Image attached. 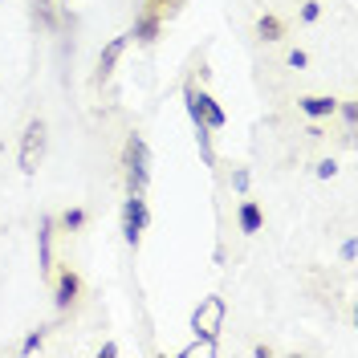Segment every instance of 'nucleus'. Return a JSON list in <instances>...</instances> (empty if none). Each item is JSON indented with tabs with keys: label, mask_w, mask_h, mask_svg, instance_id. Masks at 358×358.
<instances>
[{
	"label": "nucleus",
	"mask_w": 358,
	"mask_h": 358,
	"mask_svg": "<svg viewBox=\"0 0 358 358\" xmlns=\"http://www.w3.org/2000/svg\"><path fill=\"white\" fill-rule=\"evenodd\" d=\"M122 167H127V192H131V196H143V192H147V183H151V151H147V143H143L138 134L127 138Z\"/></svg>",
	"instance_id": "nucleus-1"
},
{
	"label": "nucleus",
	"mask_w": 358,
	"mask_h": 358,
	"mask_svg": "<svg viewBox=\"0 0 358 358\" xmlns=\"http://www.w3.org/2000/svg\"><path fill=\"white\" fill-rule=\"evenodd\" d=\"M224 313H228V306H224V297H203L200 310L192 313V330L203 338V342H216L224 330Z\"/></svg>",
	"instance_id": "nucleus-2"
},
{
	"label": "nucleus",
	"mask_w": 358,
	"mask_h": 358,
	"mask_svg": "<svg viewBox=\"0 0 358 358\" xmlns=\"http://www.w3.org/2000/svg\"><path fill=\"white\" fill-rule=\"evenodd\" d=\"M183 102H187V114H192V122L196 127H208V131H220L224 127V110L203 94V90H187L183 94Z\"/></svg>",
	"instance_id": "nucleus-3"
},
{
	"label": "nucleus",
	"mask_w": 358,
	"mask_h": 358,
	"mask_svg": "<svg viewBox=\"0 0 358 358\" xmlns=\"http://www.w3.org/2000/svg\"><path fill=\"white\" fill-rule=\"evenodd\" d=\"M45 159V122L37 118V122H29L24 127V138H21V171L24 176H33L37 167H41Z\"/></svg>",
	"instance_id": "nucleus-4"
},
{
	"label": "nucleus",
	"mask_w": 358,
	"mask_h": 358,
	"mask_svg": "<svg viewBox=\"0 0 358 358\" xmlns=\"http://www.w3.org/2000/svg\"><path fill=\"white\" fill-rule=\"evenodd\" d=\"M147 220H151V212H147V200L143 196H131V200L122 203V236H127V245H138Z\"/></svg>",
	"instance_id": "nucleus-5"
},
{
	"label": "nucleus",
	"mask_w": 358,
	"mask_h": 358,
	"mask_svg": "<svg viewBox=\"0 0 358 358\" xmlns=\"http://www.w3.org/2000/svg\"><path fill=\"white\" fill-rule=\"evenodd\" d=\"M159 17H163V13H159L155 4H147V8H143V17H138V21H134V41H143V45H151L159 37Z\"/></svg>",
	"instance_id": "nucleus-6"
},
{
	"label": "nucleus",
	"mask_w": 358,
	"mask_h": 358,
	"mask_svg": "<svg viewBox=\"0 0 358 358\" xmlns=\"http://www.w3.org/2000/svg\"><path fill=\"white\" fill-rule=\"evenodd\" d=\"M127 41H131V37H114V41L106 45V49H102V57H98V82H102V78H110V73H114V66H118V57H122V49H127Z\"/></svg>",
	"instance_id": "nucleus-7"
},
{
	"label": "nucleus",
	"mask_w": 358,
	"mask_h": 358,
	"mask_svg": "<svg viewBox=\"0 0 358 358\" xmlns=\"http://www.w3.org/2000/svg\"><path fill=\"white\" fill-rule=\"evenodd\" d=\"M78 289H82V281H78V273H62L57 277V310H69L73 301H78Z\"/></svg>",
	"instance_id": "nucleus-8"
},
{
	"label": "nucleus",
	"mask_w": 358,
	"mask_h": 358,
	"mask_svg": "<svg viewBox=\"0 0 358 358\" xmlns=\"http://www.w3.org/2000/svg\"><path fill=\"white\" fill-rule=\"evenodd\" d=\"M37 245H41V273L49 277L53 273V220L45 216L41 228H37Z\"/></svg>",
	"instance_id": "nucleus-9"
},
{
	"label": "nucleus",
	"mask_w": 358,
	"mask_h": 358,
	"mask_svg": "<svg viewBox=\"0 0 358 358\" xmlns=\"http://www.w3.org/2000/svg\"><path fill=\"white\" fill-rule=\"evenodd\" d=\"M301 110L310 114V118H326V114L338 110L334 98H322V94H313V98H301Z\"/></svg>",
	"instance_id": "nucleus-10"
},
{
	"label": "nucleus",
	"mask_w": 358,
	"mask_h": 358,
	"mask_svg": "<svg viewBox=\"0 0 358 358\" xmlns=\"http://www.w3.org/2000/svg\"><path fill=\"white\" fill-rule=\"evenodd\" d=\"M241 228H245V232H261V208L252 200L241 203Z\"/></svg>",
	"instance_id": "nucleus-11"
},
{
	"label": "nucleus",
	"mask_w": 358,
	"mask_h": 358,
	"mask_svg": "<svg viewBox=\"0 0 358 358\" xmlns=\"http://www.w3.org/2000/svg\"><path fill=\"white\" fill-rule=\"evenodd\" d=\"M281 33H285V24L277 21V17H261V21H257V37H261V41H277Z\"/></svg>",
	"instance_id": "nucleus-12"
},
{
	"label": "nucleus",
	"mask_w": 358,
	"mask_h": 358,
	"mask_svg": "<svg viewBox=\"0 0 358 358\" xmlns=\"http://www.w3.org/2000/svg\"><path fill=\"white\" fill-rule=\"evenodd\" d=\"M33 17L45 24V29H57V13H53V0H33Z\"/></svg>",
	"instance_id": "nucleus-13"
},
{
	"label": "nucleus",
	"mask_w": 358,
	"mask_h": 358,
	"mask_svg": "<svg viewBox=\"0 0 358 358\" xmlns=\"http://www.w3.org/2000/svg\"><path fill=\"white\" fill-rule=\"evenodd\" d=\"M196 143H200V155H203V163L212 167V163H216V155H212V134H208V127H196Z\"/></svg>",
	"instance_id": "nucleus-14"
},
{
	"label": "nucleus",
	"mask_w": 358,
	"mask_h": 358,
	"mask_svg": "<svg viewBox=\"0 0 358 358\" xmlns=\"http://www.w3.org/2000/svg\"><path fill=\"white\" fill-rule=\"evenodd\" d=\"M62 224H66V228H82V224H86V212H82V208H69L66 216H62Z\"/></svg>",
	"instance_id": "nucleus-15"
},
{
	"label": "nucleus",
	"mask_w": 358,
	"mask_h": 358,
	"mask_svg": "<svg viewBox=\"0 0 358 358\" xmlns=\"http://www.w3.org/2000/svg\"><path fill=\"white\" fill-rule=\"evenodd\" d=\"M41 342H45V334L37 330V334H29V338H24V346H21V350H24V355H37V350H41Z\"/></svg>",
	"instance_id": "nucleus-16"
},
{
	"label": "nucleus",
	"mask_w": 358,
	"mask_h": 358,
	"mask_svg": "<svg viewBox=\"0 0 358 358\" xmlns=\"http://www.w3.org/2000/svg\"><path fill=\"white\" fill-rule=\"evenodd\" d=\"M317 176H322V179H334V176H338V163H334V159H326V163H317Z\"/></svg>",
	"instance_id": "nucleus-17"
},
{
	"label": "nucleus",
	"mask_w": 358,
	"mask_h": 358,
	"mask_svg": "<svg viewBox=\"0 0 358 358\" xmlns=\"http://www.w3.org/2000/svg\"><path fill=\"white\" fill-rule=\"evenodd\" d=\"M317 17H322V8H317V4H306V8H301V21H317Z\"/></svg>",
	"instance_id": "nucleus-18"
},
{
	"label": "nucleus",
	"mask_w": 358,
	"mask_h": 358,
	"mask_svg": "<svg viewBox=\"0 0 358 358\" xmlns=\"http://www.w3.org/2000/svg\"><path fill=\"white\" fill-rule=\"evenodd\" d=\"M306 62H310V57H306L301 49H293V53H289V66H293V69H306Z\"/></svg>",
	"instance_id": "nucleus-19"
},
{
	"label": "nucleus",
	"mask_w": 358,
	"mask_h": 358,
	"mask_svg": "<svg viewBox=\"0 0 358 358\" xmlns=\"http://www.w3.org/2000/svg\"><path fill=\"white\" fill-rule=\"evenodd\" d=\"M232 183H236V192H245V187H248V171H236V176H232Z\"/></svg>",
	"instance_id": "nucleus-20"
},
{
	"label": "nucleus",
	"mask_w": 358,
	"mask_h": 358,
	"mask_svg": "<svg viewBox=\"0 0 358 358\" xmlns=\"http://www.w3.org/2000/svg\"><path fill=\"white\" fill-rule=\"evenodd\" d=\"M151 4H155V8H159V13H163V8H176V4H179V0H151Z\"/></svg>",
	"instance_id": "nucleus-21"
}]
</instances>
